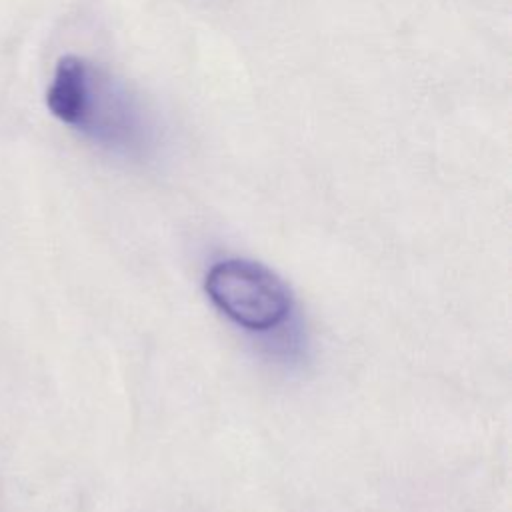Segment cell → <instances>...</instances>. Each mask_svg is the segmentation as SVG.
I'll return each instance as SVG.
<instances>
[{
    "mask_svg": "<svg viewBox=\"0 0 512 512\" xmlns=\"http://www.w3.org/2000/svg\"><path fill=\"white\" fill-rule=\"evenodd\" d=\"M46 104L86 140L120 156L146 158L162 136L156 114L138 92L80 56L58 60Z\"/></svg>",
    "mask_w": 512,
    "mask_h": 512,
    "instance_id": "1",
    "label": "cell"
},
{
    "mask_svg": "<svg viewBox=\"0 0 512 512\" xmlns=\"http://www.w3.org/2000/svg\"><path fill=\"white\" fill-rule=\"evenodd\" d=\"M204 290L220 312L254 332L276 328L292 308V296L282 278L252 260L216 262L206 274Z\"/></svg>",
    "mask_w": 512,
    "mask_h": 512,
    "instance_id": "2",
    "label": "cell"
}]
</instances>
